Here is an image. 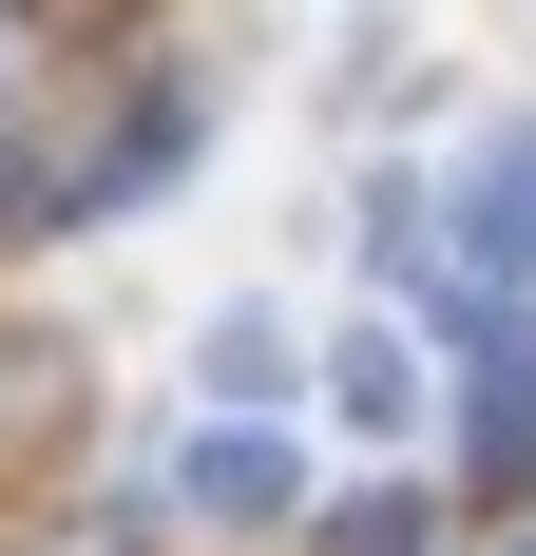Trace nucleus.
<instances>
[{
  "label": "nucleus",
  "mask_w": 536,
  "mask_h": 556,
  "mask_svg": "<svg viewBox=\"0 0 536 556\" xmlns=\"http://www.w3.org/2000/svg\"><path fill=\"white\" fill-rule=\"evenodd\" d=\"M480 250H498V269H536V135H498V154H480Z\"/></svg>",
  "instance_id": "1"
},
{
  "label": "nucleus",
  "mask_w": 536,
  "mask_h": 556,
  "mask_svg": "<svg viewBox=\"0 0 536 556\" xmlns=\"http://www.w3.org/2000/svg\"><path fill=\"white\" fill-rule=\"evenodd\" d=\"M268 500H288V460H268V442H212V460H192V518H268Z\"/></svg>",
  "instance_id": "2"
}]
</instances>
